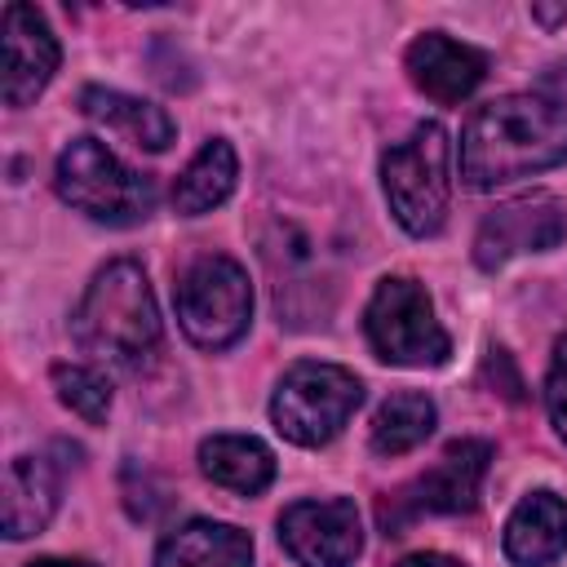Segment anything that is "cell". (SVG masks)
I'll list each match as a JSON object with an SVG mask.
<instances>
[{
    "mask_svg": "<svg viewBox=\"0 0 567 567\" xmlns=\"http://www.w3.org/2000/svg\"><path fill=\"white\" fill-rule=\"evenodd\" d=\"M567 159V102L545 93H505L483 102L461 128V177L492 190Z\"/></svg>",
    "mask_w": 567,
    "mask_h": 567,
    "instance_id": "obj_1",
    "label": "cell"
},
{
    "mask_svg": "<svg viewBox=\"0 0 567 567\" xmlns=\"http://www.w3.org/2000/svg\"><path fill=\"white\" fill-rule=\"evenodd\" d=\"M235 177H239V159H235V146L226 137H213L195 151V159L177 173V186H173V208L182 217H199V213H213L217 204L230 199L235 190Z\"/></svg>",
    "mask_w": 567,
    "mask_h": 567,
    "instance_id": "obj_18",
    "label": "cell"
},
{
    "mask_svg": "<svg viewBox=\"0 0 567 567\" xmlns=\"http://www.w3.org/2000/svg\"><path fill=\"white\" fill-rule=\"evenodd\" d=\"M62 496V474L49 456H13L4 470V501H0V523L9 540H27L49 527L53 509Z\"/></svg>",
    "mask_w": 567,
    "mask_h": 567,
    "instance_id": "obj_13",
    "label": "cell"
},
{
    "mask_svg": "<svg viewBox=\"0 0 567 567\" xmlns=\"http://www.w3.org/2000/svg\"><path fill=\"white\" fill-rule=\"evenodd\" d=\"M53 390L58 399L89 425H102L111 412V381L97 368L84 363H53Z\"/></svg>",
    "mask_w": 567,
    "mask_h": 567,
    "instance_id": "obj_20",
    "label": "cell"
},
{
    "mask_svg": "<svg viewBox=\"0 0 567 567\" xmlns=\"http://www.w3.org/2000/svg\"><path fill=\"white\" fill-rule=\"evenodd\" d=\"M155 567H252V536L230 523L190 518L159 540Z\"/></svg>",
    "mask_w": 567,
    "mask_h": 567,
    "instance_id": "obj_15",
    "label": "cell"
},
{
    "mask_svg": "<svg viewBox=\"0 0 567 567\" xmlns=\"http://www.w3.org/2000/svg\"><path fill=\"white\" fill-rule=\"evenodd\" d=\"M447 128L439 120L416 124L399 146L381 155V190L394 213V221L425 239L439 235L447 221V199H452V164H447Z\"/></svg>",
    "mask_w": 567,
    "mask_h": 567,
    "instance_id": "obj_3",
    "label": "cell"
},
{
    "mask_svg": "<svg viewBox=\"0 0 567 567\" xmlns=\"http://www.w3.org/2000/svg\"><path fill=\"white\" fill-rule=\"evenodd\" d=\"M53 186L75 213L106 226H137L155 208V182L146 173H133L97 137H71L62 146Z\"/></svg>",
    "mask_w": 567,
    "mask_h": 567,
    "instance_id": "obj_4",
    "label": "cell"
},
{
    "mask_svg": "<svg viewBox=\"0 0 567 567\" xmlns=\"http://www.w3.org/2000/svg\"><path fill=\"white\" fill-rule=\"evenodd\" d=\"M434 421H439V412H434V403H430V394H421V390H399V394H390L381 408H377V416H372V452L377 456H403V452H412V447H421L430 434H434Z\"/></svg>",
    "mask_w": 567,
    "mask_h": 567,
    "instance_id": "obj_19",
    "label": "cell"
},
{
    "mask_svg": "<svg viewBox=\"0 0 567 567\" xmlns=\"http://www.w3.org/2000/svg\"><path fill=\"white\" fill-rule=\"evenodd\" d=\"M71 337L106 363L142 368L159 350V306L146 270L128 257L106 261L71 315Z\"/></svg>",
    "mask_w": 567,
    "mask_h": 567,
    "instance_id": "obj_2",
    "label": "cell"
},
{
    "mask_svg": "<svg viewBox=\"0 0 567 567\" xmlns=\"http://www.w3.org/2000/svg\"><path fill=\"white\" fill-rule=\"evenodd\" d=\"M80 111L115 133H124L133 146H146V151H164L173 142V120L168 111H159L155 102H142L133 93H120V89H102V84H89L80 89Z\"/></svg>",
    "mask_w": 567,
    "mask_h": 567,
    "instance_id": "obj_17",
    "label": "cell"
},
{
    "mask_svg": "<svg viewBox=\"0 0 567 567\" xmlns=\"http://www.w3.org/2000/svg\"><path fill=\"white\" fill-rule=\"evenodd\" d=\"M403 62H408L412 84H416L425 97L443 102V106L470 97V93L483 84V75H487V53H478L474 44H461V40H452V35H443V31L416 35V40L408 44Z\"/></svg>",
    "mask_w": 567,
    "mask_h": 567,
    "instance_id": "obj_12",
    "label": "cell"
},
{
    "mask_svg": "<svg viewBox=\"0 0 567 567\" xmlns=\"http://www.w3.org/2000/svg\"><path fill=\"white\" fill-rule=\"evenodd\" d=\"M279 545L301 567H350L363 549L359 509L346 496L297 501L279 514Z\"/></svg>",
    "mask_w": 567,
    "mask_h": 567,
    "instance_id": "obj_10",
    "label": "cell"
},
{
    "mask_svg": "<svg viewBox=\"0 0 567 567\" xmlns=\"http://www.w3.org/2000/svg\"><path fill=\"white\" fill-rule=\"evenodd\" d=\"M359 403H363V381L350 368L301 359L279 377L270 399V421L288 443L323 447L328 439L341 434V425L354 416Z\"/></svg>",
    "mask_w": 567,
    "mask_h": 567,
    "instance_id": "obj_5",
    "label": "cell"
},
{
    "mask_svg": "<svg viewBox=\"0 0 567 567\" xmlns=\"http://www.w3.org/2000/svg\"><path fill=\"white\" fill-rule=\"evenodd\" d=\"M567 235V208L554 195H523L509 204H496L478 235H474V261L478 270H501L505 261L523 252H549Z\"/></svg>",
    "mask_w": 567,
    "mask_h": 567,
    "instance_id": "obj_9",
    "label": "cell"
},
{
    "mask_svg": "<svg viewBox=\"0 0 567 567\" xmlns=\"http://www.w3.org/2000/svg\"><path fill=\"white\" fill-rule=\"evenodd\" d=\"M505 558L514 567H549L567 554V501L554 492H527L505 518Z\"/></svg>",
    "mask_w": 567,
    "mask_h": 567,
    "instance_id": "obj_14",
    "label": "cell"
},
{
    "mask_svg": "<svg viewBox=\"0 0 567 567\" xmlns=\"http://www.w3.org/2000/svg\"><path fill=\"white\" fill-rule=\"evenodd\" d=\"M399 567H465L461 558H447V554H408Z\"/></svg>",
    "mask_w": 567,
    "mask_h": 567,
    "instance_id": "obj_22",
    "label": "cell"
},
{
    "mask_svg": "<svg viewBox=\"0 0 567 567\" xmlns=\"http://www.w3.org/2000/svg\"><path fill=\"white\" fill-rule=\"evenodd\" d=\"M487 461H492V443H483V439L447 443V452L425 474H416L412 483H403L399 492H390L377 505V523L385 532H403L421 514H470L478 501Z\"/></svg>",
    "mask_w": 567,
    "mask_h": 567,
    "instance_id": "obj_8",
    "label": "cell"
},
{
    "mask_svg": "<svg viewBox=\"0 0 567 567\" xmlns=\"http://www.w3.org/2000/svg\"><path fill=\"white\" fill-rule=\"evenodd\" d=\"M58 35L49 31L44 13H35L31 4H4L0 13V89H4V106L22 111L31 106L44 84L53 80L58 71Z\"/></svg>",
    "mask_w": 567,
    "mask_h": 567,
    "instance_id": "obj_11",
    "label": "cell"
},
{
    "mask_svg": "<svg viewBox=\"0 0 567 567\" xmlns=\"http://www.w3.org/2000/svg\"><path fill=\"white\" fill-rule=\"evenodd\" d=\"M31 567H93V563H84V558H35Z\"/></svg>",
    "mask_w": 567,
    "mask_h": 567,
    "instance_id": "obj_23",
    "label": "cell"
},
{
    "mask_svg": "<svg viewBox=\"0 0 567 567\" xmlns=\"http://www.w3.org/2000/svg\"><path fill=\"white\" fill-rule=\"evenodd\" d=\"M368 346L381 363L394 368H434L452 354V337L434 319V301L425 284L408 275H385L363 310Z\"/></svg>",
    "mask_w": 567,
    "mask_h": 567,
    "instance_id": "obj_7",
    "label": "cell"
},
{
    "mask_svg": "<svg viewBox=\"0 0 567 567\" xmlns=\"http://www.w3.org/2000/svg\"><path fill=\"white\" fill-rule=\"evenodd\" d=\"M567 9H536V18H545V22H554V18H563Z\"/></svg>",
    "mask_w": 567,
    "mask_h": 567,
    "instance_id": "obj_24",
    "label": "cell"
},
{
    "mask_svg": "<svg viewBox=\"0 0 567 567\" xmlns=\"http://www.w3.org/2000/svg\"><path fill=\"white\" fill-rule=\"evenodd\" d=\"M545 408H549V421H554L558 439L567 443V337L554 341V359H549V372H545Z\"/></svg>",
    "mask_w": 567,
    "mask_h": 567,
    "instance_id": "obj_21",
    "label": "cell"
},
{
    "mask_svg": "<svg viewBox=\"0 0 567 567\" xmlns=\"http://www.w3.org/2000/svg\"><path fill=\"white\" fill-rule=\"evenodd\" d=\"M177 323L199 350H226L248 332L252 319V284L244 266L226 252L195 257L173 288Z\"/></svg>",
    "mask_w": 567,
    "mask_h": 567,
    "instance_id": "obj_6",
    "label": "cell"
},
{
    "mask_svg": "<svg viewBox=\"0 0 567 567\" xmlns=\"http://www.w3.org/2000/svg\"><path fill=\"white\" fill-rule=\"evenodd\" d=\"M199 470L239 496H257L275 483V456L252 434H213L199 443Z\"/></svg>",
    "mask_w": 567,
    "mask_h": 567,
    "instance_id": "obj_16",
    "label": "cell"
}]
</instances>
